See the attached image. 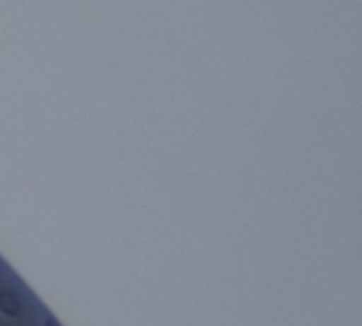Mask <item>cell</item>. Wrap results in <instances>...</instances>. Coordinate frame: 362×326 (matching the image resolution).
Here are the masks:
<instances>
[{
	"mask_svg": "<svg viewBox=\"0 0 362 326\" xmlns=\"http://www.w3.org/2000/svg\"><path fill=\"white\" fill-rule=\"evenodd\" d=\"M0 312L6 316H15L19 312V303L11 293H0Z\"/></svg>",
	"mask_w": 362,
	"mask_h": 326,
	"instance_id": "obj_1",
	"label": "cell"
}]
</instances>
